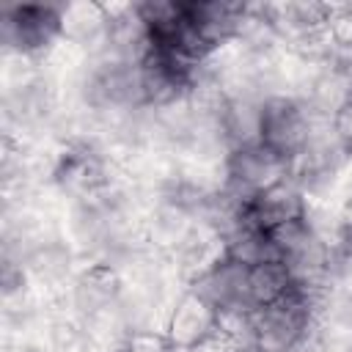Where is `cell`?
Segmentation results:
<instances>
[{"mask_svg": "<svg viewBox=\"0 0 352 352\" xmlns=\"http://www.w3.org/2000/svg\"><path fill=\"white\" fill-rule=\"evenodd\" d=\"M316 333L314 292L294 286L280 300L253 311L250 341L258 352H294Z\"/></svg>", "mask_w": 352, "mask_h": 352, "instance_id": "6da1fadb", "label": "cell"}, {"mask_svg": "<svg viewBox=\"0 0 352 352\" xmlns=\"http://www.w3.org/2000/svg\"><path fill=\"white\" fill-rule=\"evenodd\" d=\"M0 36L8 55H22L33 63L47 60L63 41L60 3H22L0 8Z\"/></svg>", "mask_w": 352, "mask_h": 352, "instance_id": "7a4b0ae2", "label": "cell"}, {"mask_svg": "<svg viewBox=\"0 0 352 352\" xmlns=\"http://www.w3.org/2000/svg\"><path fill=\"white\" fill-rule=\"evenodd\" d=\"M272 239L278 248V258L289 267L294 283L308 292H319L330 275L336 245L308 220H297L272 231Z\"/></svg>", "mask_w": 352, "mask_h": 352, "instance_id": "3957f363", "label": "cell"}, {"mask_svg": "<svg viewBox=\"0 0 352 352\" xmlns=\"http://www.w3.org/2000/svg\"><path fill=\"white\" fill-rule=\"evenodd\" d=\"M292 173V162L264 143L234 148L223 165V190L250 206V201L267 187L278 184Z\"/></svg>", "mask_w": 352, "mask_h": 352, "instance_id": "277c9868", "label": "cell"}, {"mask_svg": "<svg viewBox=\"0 0 352 352\" xmlns=\"http://www.w3.org/2000/svg\"><path fill=\"white\" fill-rule=\"evenodd\" d=\"M162 338L176 352H198L220 338V314L212 302H206L198 292L187 286L176 294L165 314Z\"/></svg>", "mask_w": 352, "mask_h": 352, "instance_id": "5b68a950", "label": "cell"}, {"mask_svg": "<svg viewBox=\"0 0 352 352\" xmlns=\"http://www.w3.org/2000/svg\"><path fill=\"white\" fill-rule=\"evenodd\" d=\"M316 121H324V118H314V113L305 107V102L294 94L264 96L261 143L292 162L300 154V148L305 146Z\"/></svg>", "mask_w": 352, "mask_h": 352, "instance_id": "8992f818", "label": "cell"}, {"mask_svg": "<svg viewBox=\"0 0 352 352\" xmlns=\"http://www.w3.org/2000/svg\"><path fill=\"white\" fill-rule=\"evenodd\" d=\"M250 3H231V0H187L184 16L198 36V41L214 55L223 47L236 44Z\"/></svg>", "mask_w": 352, "mask_h": 352, "instance_id": "52a82bcc", "label": "cell"}, {"mask_svg": "<svg viewBox=\"0 0 352 352\" xmlns=\"http://www.w3.org/2000/svg\"><path fill=\"white\" fill-rule=\"evenodd\" d=\"M187 286L198 292L206 302H212L220 316L256 311L250 302V289H248V267L228 258L226 253Z\"/></svg>", "mask_w": 352, "mask_h": 352, "instance_id": "ba28073f", "label": "cell"}, {"mask_svg": "<svg viewBox=\"0 0 352 352\" xmlns=\"http://www.w3.org/2000/svg\"><path fill=\"white\" fill-rule=\"evenodd\" d=\"M74 258L77 250L72 248L69 239H60L55 234H47L38 239L25 256H22V270L30 280L33 289L44 292H66L69 283L74 280Z\"/></svg>", "mask_w": 352, "mask_h": 352, "instance_id": "9c48e42d", "label": "cell"}, {"mask_svg": "<svg viewBox=\"0 0 352 352\" xmlns=\"http://www.w3.org/2000/svg\"><path fill=\"white\" fill-rule=\"evenodd\" d=\"M308 206H311V198L308 192L302 190V184L289 173L286 179H280L278 184L267 187L264 192H258L250 206H248V217L264 228V231H278L289 223H297V220H305L308 214Z\"/></svg>", "mask_w": 352, "mask_h": 352, "instance_id": "30bf717a", "label": "cell"}, {"mask_svg": "<svg viewBox=\"0 0 352 352\" xmlns=\"http://www.w3.org/2000/svg\"><path fill=\"white\" fill-rule=\"evenodd\" d=\"M63 44L85 58L99 55L107 47L110 16L102 3H60Z\"/></svg>", "mask_w": 352, "mask_h": 352, "instance_id": "8fae6325", "label": "cell"}, {"mask_svg": "<svg viewBox=\"0 0 352 352\" xmlns=\"http://www.w3.org/2000/svg\"><path fill=\"white\" fill-rule=\"evenodd\" d=\"M261 113H264L261 94H253V91L226 94L217 113V126L228 151L261 143Z\"/></svg>", "mask_w": 352, "mask_h": 352, "instance_id": "7c38bea8", "label": "cell"}, {"mask_svg": "<svg viewBox=\"0 0 352 352\" xmlns=\"http://www.w3.org/2000/svg\"><path fill=\"white\" fill-rule=\"evenodd\" d=\"M223 253L239 264H245L248 270L264 261L278 258V248L270 231L258 228L250 217H245L242 223H236L226 236H223Z\"/></svg>", "mask_w": 352, "mask_h": 352, "instance_id": "4fadbf2b", "label": "cell"}, {"mask_svg": "<svg viewBox=\"0 0 352 352\" xmlns=\"http://www.w3.org/2000/svg\"><path fill=\"white\" fill-rule=\"evenodd\" d=\"M297 283L280 258H272V261H264V264H256L248 270V289H250L253 308H264V305L280 300Z\"/></svg>", "mask_w": 352, "mask_h": 352, "instance_id": "5bb4252c", "label": "cell"}, {"mask_svg": "<svg viewBox=\"0 0 352 352\" xmlns=\"http://www.w3.org/2000/svg\"><path fill=\"white\" fill-rule=\"evenodd\" d=\"M330 126H333L338 143L344 146V151L352 157V99H346V102L330 116Z\"/></svg>", "mask_w": 352, "mask_h": 352, "instance_id": "9a60e30c", "label": "cell"}]
</instances>
